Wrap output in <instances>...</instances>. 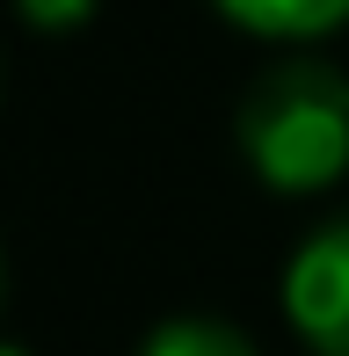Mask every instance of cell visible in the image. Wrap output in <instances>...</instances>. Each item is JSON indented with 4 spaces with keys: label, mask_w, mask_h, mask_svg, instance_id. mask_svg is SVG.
<instances>
[{
    "label": "cell",
    "mask_w": 349,
    "mask_h": 356,
    "mask_svg": "<svg viewBox=\"0 0 349 356\" xmlns=\"http://www.w3.org/2000/svg\"><path fill=\"white\" fill-rule=\"evenodd\" d=\"M211 8L269 44H320L349 22V0H211Z\"/></svg>",
    "instance_id": "obj_3"
},
{
    "label": "cell",
    "mask_w": 349,
    "mask_h": 356,
    "mask_svg": "<svg viewBox=\"0 0 349 356\" xmlns=\"http://www.w3.org/2000/svg\"><path fill=\"white\" fill-rule=\"evenodd\" d=\"M0 88H8V58H0Z\"/></svg>",
    "instance_id": "obj_7"
},
{
    "label": "cell",
    "mask_w": 349,
    "mask_h": 356,
    "mask_svg": "<svg viewBox=\"0 0 349 356\" xmlns=\"http://www.w3.org/2000/svg\"><path fill=\"white\" fill-rule=\"evenodd\" d=\"M0 356H29V349H22V342H15V334H8V327H0Z\"/></svg>",
    "instance_id": "obj_6"
},
{
    "label": "cell",
    "mask_w": 349,
    "mask_h": 356,
    "mask_svg": "<svg viewBox=\"0 0 349 356\" xmlns=\"http://www.w3.org/2000/svg\"><path fill=\"white\" fill-rule=\"evenodd\" d=\"M241 160L277 197H320L349 175V73L313 51L277 58L233 117Z\"/></svg>",
    "instance_id": "obj_1"
},
{
    "label": "cell",
    "mask_w": 349,
    "mask_h": 356,
    "mask_svg": "<svg viewBox=\"0 0 349 356\" xmlns=\"http://www.w3.org/2000/svg\"><path fill=\"white\" fill-rule=\"evenodd\" d=\"M284 320L313 356H349V218H327L298 240L284 269Z\"/></svg>",
    "instance_id": "obj_2"
},
{
    "label": "cell",
    "mask_w": 349,
    "mask_h": 356,
    "mask_svg": "<svg viewBox=\"0 0 349 356\" xmlns=\"http://www.w3.org/2000/svg\"><path fill=\"white\" fill-rule=\"evenodd\" d=\"M15 15H22L29 29H44V37H73L95 15V0H15Z\"/></svg>",
    "instance_id": "obj_5"
},
{
    "label": "cell",
    "mask_w": 349,
    "mask_h": 356,
    "mask_svg": "<svg viewBox=\"0 0 349 356\" xmlns=\"http://www.w3.org/2000/svg\"><path fill=\"white\" fill-rule=\"evenodd\" d=\"M138 356H262V349L241 327H226V320H168V327L146 334Z\"/></svg>",
    "instance_id": "obj_4"
}]
</instances>
